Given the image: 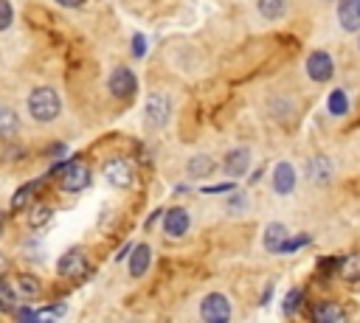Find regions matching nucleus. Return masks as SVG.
Instances as JSON below:
<instances>
[{
  "label": "nucleus",
  "instance_id": "obj_1",
  "mask_svg": "<svg viewBox=\"0 0 360 323\" xmlns=\"http://www.w3.org/2000/svg\"><path fill=\"white\" fill-rule=\"evenodd\" d=\"M28 112H31L34 121H42V124L53 121L62 112L59 93L53 87H37V90H31V95H28Z\"/></svg>",
  "mask_w": 360,
  "mask_h": 323
},
{
  "label": "nucleus",
  "instance_id": "obj_2",
  "mask_svg": "<svg viewBox=\"0 0 360 323\" xmlns=\"http://www.w3.org/2000/svg\"><path fill=\"white\" fill-rule=\"evenodd\" d=\"M169 115H172L169 95L166 93H149L146 101H143V124L149 129H160V126H166Z\"/></svg>",
  "mask_w": 360,
  "mask_h": 323
},
{
  "label": "nucleus",
  "instance_id": "obj_3",
  "mask_svg": "<svg viewBox=\"0 0 360 323\" xmlns=\"http://www.w3.org/2000/svg\"><path fill=\"white\" fill-rule=\"evenodd\" d=\"M200 317L208 320V323H225L231 317V303L222 292H211L202 298L200 303Z\"/></svg>",
  "mask_w": 360,
  "mask_h": 323
},
{
  "label": "nucleus",
  "instance_id": "obj_4",
  "mask_svg": "<svg viewBox=\"0 0 360 323\" xmlns=\"http://www.w3.org/2000/svg\"><path fill=\"white\" fill-rule=\"evenodd\" d=\"M332 73H335V62L326 51H312L307 56V76L312 81H326V79H332Z\"/></svg>",
  "mask_w": 360,
  "mask_h": 323
},
{
  "label": "nucleus",
  "instance_id": "obj_5",
  "mask_svg": "<svg viewBox=\"0 0 360 323\" xmlns=\"http://www.w3.org/2000/svg\"><path fill=\"white\" fill-rule=\"evenodd\" d=\"M135 90H138L135 73L129 67H115L112 76H110V93L115 98H129V95H135Z\"/></svg>",
  "mask_w": 360,
  "mask_h": 323
},
{
  "label": "nucleus",
  "instance_id": "obj_6",
  "mask_svg": "<svg viewBox=\"0 0 360 323\" xmlns=\"http://www.w3.org/2000/svg\"><path fill=\"white\" fill-rule=\"evenodd\" d=\"M87 183H90V171L82 160H73L65 166V171H62V188L65 191H82V188H87Z\"/></svg>",
  "mask_w": 360,
  "mask_h": 323
},
{
  "label": "nucleus",
  "instance_id": "obj_7",
  "mask_svg": "<svg viewBox=\"0 0 360 323\" xmlns=\"http://www.w3.org/2000/svg\"><path fill=\"white\" fill-rule=\"evenodd\" d=\"M104 180L115 188H129L132 185V166L127 160H110L104 166Z\"/></svg>",
  "mask_w": 360,
  "mask_h": 323
},
{
  "label": "nucleus",
  "instance_id": "obj_8",
  "mask_svg": "<svg viewBox=\"0 0 360 323\" xmlns=\"http://www.w3.org/2000/svg\"><path fill=\"white\" fill-rule=\"evenodd\" d=\"M188 225H191V219H188V211L186 208H169L163 213V230L169 236H183L188 230Z\"/></svg>",
  "mask_w": 360,
  "mask_h": 323
},
{
  "label": "nucleus",
  "instance_id": "obj_9",
  "mask_svg": "<svg viewBox=\"0 0 360 323\" xmlns=\"http://www.w3.org/2000/svg\"><path fill=\"white\" fill-rule=\"evenodd\" d=\"M248 166H250V152L245 146L231 149L225 154V171H228V177H245L248 174Z\"/></svg>",
  "mask_w": 360,
  "mask_h": 323
},
{
  "label": "nucleus",
  "instance_id": "obj_10",
  "mask_svg": "<svg viewBox=\"0 0 360 323\" xmlns=\"http://www.w3.org/2000/svg\"><path fill=\"white\" fill-rule=\"evenodd\" d=\"M84 267H87V261H84V250H79V247H70L62 258H59V264H56V270L62 272V275H82L84 272Z\"/></svg>",
  "mask_w": 360,
  "mask_h": 323
},
{
  "label": "nucleus",
  "instance_id": "obj_11",
  "mask_svg": "<svg viewBox=\"0 0 360 323\" xmlns=\"http://www.w3.org/2000/svg\"><path fill=\"white\" fill-rule=\"evenodd\" d=\"M338 20L346 31L360 28V0H340L338 3Z\"/></svg>",
  "mask_w": 360,
  "mask_h": 323
},
{
  "label": "nucleus",
  "instance_id": "obj_12",
  "mask_svg": "<svg viewBox=\"0 0 360 323\" xmlns=\"http://www.w3.org/2000/svg\"><path fill=\"white\" fill-rule=\"evenodd\" d=\"M273 188L276 194H290L295 188V169L290 163H278L273 169Z\"/></svg>",
  "mask_w": 360,
  "mask_h": 323
},
{
  "label": "nucleus",
  "instance_id": "obj_13",
  "mask_svg": "<svg viewBox=\"0 0 360 323\" xmlns=\"http://www.w3.org/2000/svg\"><path fill=\"white\" fill-rule=\"evenodd\" d=\"M149 264H152V250H149V244L132 247V256H129V275H132V278H141V275L149 270Z\"/></svg>",
  "mask_w": 360,
  "mask_h": 323
},
{
  "label": "nucleus",
  "instance_id": "obj_14",
  "mask_svg": "<svg viewBox=\"0 0 360 323\" xmlns=\"http://www.w3.org/2000/svg\"><path fill=\"white\" fill-rule=\"evenodd\" d=\"M284 242H287V228H284L281 222H270V225L264 228V247H267L270 253H281Z\"/></svg>",
  "mask_w": 360,
  "mask_h": 323
},
{
  "label": "nucleus",
  "instance_id": "obj_15",
  "mask_svg": "<svg viewBox=\"0 0 360 323\" xmlns=\"http://www.w3.org/2000/svg\"><path fill=\"white\" fill-rule=\"evenodd\" d=\"M307 171H309V177H312L315 185H326L332 180V163H329V157H321V154L312 157Z\"/></svg>",
  "mask_w": 360,
  "mask_h": 323
},
{
  "label": "nucleus",
  "instance_id": "obj_16",
  "mask_svg": "<svg viewBox=\"0 0 360 323\" xmlns=\"http://www.w3.org/2000/svg\"><path fill=\"white\" fill-rule=\"evenodd\" d=\"M186 171H188L191 180H202V177H208V174L214 171V160H211L208 154H194V157L186 163Z\"/></svg>",
  "mask_w": 360,
  "mask_h": 323
},
{
  "label": "nucleus",
  "instance_id": "obj_17",
  "mask_svg": "<svg viewBox=\"0 0 360 323\" xmlns=\"http://www.w3.org/2000/svg\"><path fill=\"white\" fill-rule=\"evenodd\" d=\"M338 270H340V278H346V281H360V250L343 256L340 264H338Z\"/></svg>",
  "mask_w": 360,
  "mask_h": 323
},
{
  "label": "nucleus",
  "instance_id": "obj_18",
  "mask_svg": "<svg viewBox=\"0 0 360 323\" xmlns=\"http://www.w3.org/2000/svg\"><path fill=\"white\" fill-rule=\"evenodd\" d=\"M312 317H315L318 323H340V320L346 317V312H343L340 306H335V303H321V306H315Z\"/></svg>",
  "mask_w": 360,
  "mask_h": 323
},
{
  "label": "nucleus",
  "instance_id": "obj_19",
  "mask_svg": "<svg viewBox=\"0 0 360 323\" xmlns=\"http://www.w3.org/2000/svg\"><path fill=\"white\" fill-rule=\"evenodd\" d=\"M256 8L264 20H278L287 11V0H256Z\"/></svg>",
  "mask_w": 360,
  "mask_h": 323
},
{
  "label": "nucleus",
  "instance_id": "obj_20",
  "mask_svg": "<svg viewBox=\"0 0 360 323\" xmlns=\"http://www.w3.org/2000/svg\"><path fill=\"white\" fill-rule=\"evenodd\" d=\"M326 107H329L332 115H343V112L349 110V98H346V93H343V90H332L329 98H326Z\"/></svg>",
  "mask_w": 360,
  "mask_h": 323
},
{
  "label": "nucleus",
  "instance_id": "obj_21",
  "mask_svg": "<svg viewBox=\"0 0 360 323\" xmlns=\"http://www.w3.org/2000/svg\"><path fill=\"white\" fill-rule=\"evenodd\" d=\"M17 303V292L11 289L8 281H0V312H11Z\"/></svg>",
  "mask_w": 360,
  "mask_h": 323
},
{
  "label": "nucleus",
  "instance_id": "obj_22",
  "mask_svg": "<svg viewBox=\"0 0 360 323\" xmlns=\"http://www.w3.org/2000/svg\"><path fill=\"white\" fill-rule=\"evenodd\" d=\"M31 194H34V185H31V183L20 185V188L14 191V197H11V211H20V208H25V205H28V199H31Z\"/></svg>",
  "mask_w": 360,
  "mask_h": 323
},
{
  "label": "nucleus",
  "instance_id": "obj_23",
  "mask_svg": "<svg viewBox=\"0 0 360 323\" xmlns=\"http://www.w3.org/2000/svg\"><path fill=\"white\" fill-rule=\"evenodd\" d=\"M17 132V115L11 112V110H6V107H0V135H14Z\"/></svg>",
  "mask_w": 360,
  "mask_h": 323
},
{
  "label": "nucleus",
  "instance_id": "obj_24",
  "mask_svg": "<svg viewBox=\"0 0 360 323\" xmlns=\"http://www.w3.org/2000/svg\"><path fill=\"white\" fill-rule=\"evenodd\" d=\"M48 219H51V208H48V205H37V208H31V213H28V225H31V228L45 225Z\"/></svg>",
  "mask_w": 360,
  "mask_h": 323
},
{
  "label": "nucleus",
  "instance_id": "obj_25",
  "mask_svg": "<svg viewBox=\"0 0 360 323\" xmlns=\"http://www.w3.org/2000/svg\"><path fill=\"white\" fill-rule=\"evenodd\" d=\"M11 20H14V8L8 0H0V31L11 28Z\"/></svg>",
  "mask_w": 360,
  "mask_h": 323
},
{
  "label": "nucleus",
  "instance_id": "obj_26",
  "mask_svg": "<svg viewBox=\"0 0 360 323\" xmlns=\"http://www.w3.org/2000/svg\"><path fill=\"white\" fill-rule=\"evenodd\" d=\"M17 281H20V289H22V292H25L28 298H34V295L39 292V284H37V281H34L31 275H20Z\"/></svg>",
  "mask_w": 360,
  "mask_h": 323
},
{
  "label": "nucleus",
  "instance_id": "obj_27",
  "mask_svg": "<svg viewBox=\"0 0 360 323\" xmlns=\"http://www.w3.org/2000/svg\"><path fill=\"white\" fill-rule=\"evenodd\" d=\"M301 303V289H290L287 292V301H284V315H292Z\"/></svg>",
  "mask_w": 360,
  "mask_h": 323
},
{
  "label": "nucleus",
  "instance_id": "obj_28",
  "mask_svg": "<svg viewBox=\"0 0 360 323\" xmlns=\"http://www.w3.org/2000/svg\"><path fill=\"white\" fill-rule=\"evenodd\" d=\"M309 242V236L307 233H301V236H295V239H287L284 242V247H281V253H292V250H298L301 244H307Z\"/></svg>",
  "mask_w": 360,
  "mask_h": 323
},
{
  "label": "nucleus",
  "instance_id": "obj_29",
  "mask_svg": "<svg viewBox=\"0 0 360 323\" xmlns=\"http://www.w3.org/2000/svg\"><path fill=\"white\" fill-rule=\"evenodd\" d=\"M143 51H146V39H143V34H135L132 37V53L135 56H143Z\"/></svg>",
  "mask_w": 360,
  "mask_h": 323
},
{
  "label": "nucleus",
  "instance_id": "obj_30",
  "mask_svg": "<svg viewBox=\"0 0 360 323\" xmlns=\"http://www.w3.org/2000/svg\"><path fill=\"white\" fill-rule=\"evenodd\" d=\"M233 185L231 183H222V185H208V188H202L205 194H225V191H231Z\"/></svg>",
  "mask_w": 360,
  "mask_h": 323
},
{
  "label": "nucleus",
  "instance_id": "obj_31",
  "mask_svg": "<svg viewBox=\"0 0 360 323\" xmlns=\"http://www.w3.org/2000/svg\"><path fill=\"white\" fill-rule=\"evenodd\" d=\"M59 6H79V3H84V0H56Z\"/></svg>",
  "mask_w": 360,
  "mask_h": 323
}]
</instances>
